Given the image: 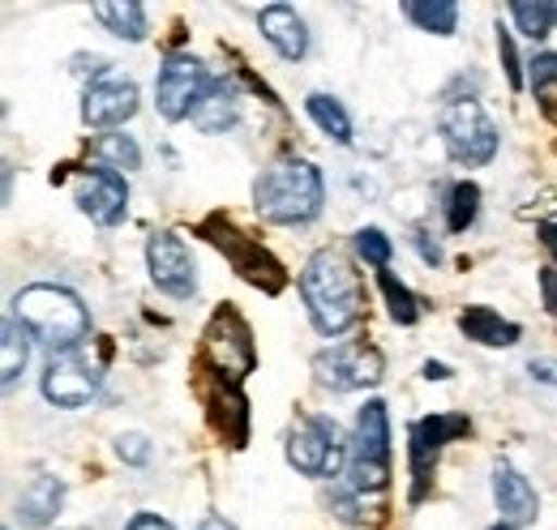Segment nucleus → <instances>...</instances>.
Masks as SVG:
<instances>
[{"label": "nucleus", "instance_id": "obj_26", "mask_svg": "<svg viewBox=\"0 0 557 530\" xmlns=\"http://www.w3.org/2000/svg\"><path fill=\"white\" fill-rule=\"evenodd\" d=\"M305 112L313 116L318 129L331 132L339 146H351V116L344 112L339 99H331V94H309V99H305Z\"/></svg>", "mask_w": 557, "mask_h": 530}, {"label": "nucleus", "instance_id": "obj_29", "mask_svg": "<svg viewBox=\"0 0 557 530\" xmlns=\"http://www.w3.org/2000/svg\"><path fill=\"white\" fill-rule=\"evenodd\" d=\"M510 17H515V26H519L528 39H545L557 26V4L554 0H541V4L515 0V4H510Z\"/></svg>", "mask_w": 557, "mask_h": 530}, {"label": "nucleus", "instance_id": "obj_15", "mask_svg": "<svg viewBox=\"0 0 557 530\" xmlns=\"http://www.w3.org/2000/svg\"><path fill=\"white\" fill-rule=\"evenodd\" d=\"M138 112V86L121 77H99L82 94V121L90 129H116Z\"/></svg>", "mask_w": 557, "mask_h": 530}, {"label": "nucleus", "instance_id": "obj_42", "mask_svg": "<svg viewBox=\"0 0 557 530\" xmlns=\"http://www.w3.org/2000/svg\"><path fill=\"white\" fill-rule=\"evenodd\" d=\"M493 530H519V527H510V522H502V527H493Z\"/></svg>", "mask_w": 557, "mask_h": 530}, {"label": "nucleus", "instance_id": "obj_20", "mask_svg": "<svg viewBox=\"0 0 557 530\" xmlns=\"http://www.w3.org/2000/svg\"><path fill=\"white\" fill-rule=\"evenodd\" d=\"M240 116V90L227 77H214L210 94L202 99V108L194 112V125L202 132H227Z\"/></svg>", "mask_w": 557, "mask_h": 530}, {"label": "nucleus", "instance_id": "obj_31", "mask_svg": "<svg viewBox=\"0 0 557 530\" xmlns=\"http://www.w3.org/2000/svg\"><path fill=\"white\" fill-rule=\"evenodd\" d=\"M356 253L364 257V265H373L377 274L391 265V257H395V244H391V236L386 231H377V227H360L356 231Z\"/></svg>", "mask_w": 557, "mask_h": 530}, {"label": "nucleus", "instance_id": "obj_32", "mask_svg": "<svg viewBox=\"0 0 557 530\" xmlns=\"http://www.w3.org/2000/svg\"><path fill=\"white\" fill-rule=\"evenodd\" d=\"M356 496H360L356 488H348V492H344V488H331V496H326V505L335 509V518H344V522H351V527H360V522H364V514H356V509H360V505H356Z\"/></svg>", "mask_w": 557, "mask_h": 530}, {"label": "nucleus", "instance_id": "obj_33", "mask_svg": "<svg viewBox=\"0 0 557 530\" xmlns=\"http://www.w3.org/2000/svg\"><path fill=\"white\" fill-rule=\"evenodd\" d=\"M116 454H121V463L141 466L146 458H150V441H146L141 432H129V437H116Z\"/></svg>", "mask_w": 557, "mask_h": 530}, {"label": "nucleus", "instance_id": "obj_4", "mask_svg": "<svg viewBox=\"0 0 557 530\" xmlns=\"http://www.w3.org/2000/svg\"><path fill=\"white\" fill-rule=\"evenodd\" d=\"M348 488L360 496L391 488V415L382 398H369L356 411V432L348 441Z\"/></svg>", "mask_w": 557, "mask_h": 530}, {"label": "nucleus", "instance_id": "obj_34", "mask_svg": "<svg viewBox=\"0 0 557 530\" xmlns=\"http://www.w3.org/2000/svg\"><path fill=\"white\" fill-rule=\"evenodd\" d=\"M497 52H502V65H506V77H510V90L523 86V73H519V56H515V43H510V30L497 26Z\"/></svg>", "mask_w": 557, "mask_h": 530}, {"label": "nucleus", "instance_id": "obj_21", "mask_svg": "<svg viewBox=\"0 0 557 530\" xmlns=\"http://www.w3.org/2000/svg\"><path fill=\"white\" fill-rule=\"evenodd\" d=\"M459 330L468 333L472 342H481V346H515L519 333H523L515 321H502V313H493L485 304L463 308V313H459Z\"/></svg>", "mask_w": 557, "mask_h": 530}, {"label": "nucleus", "instance_id": "obj_14", "mask_svg": "<svg viewBox=\"0 0 557 530\" xmlns=\"http://www.w3.org/2000/svg\"><path fill=\"white\" fill-rule=\"evenodd\" d=\"M146 269H150V282L172 300H189L198 291V265L172 231H154L146 240Z\"/></svg>", "mask_w": 557, "mask_h": 530}, {"label": "nucleus", "instance_id": "obj_24", "mask_svg": "<svg viewBox=\"0 0 557 530\" xmlns=\"http://www.w3.org/2000/svg\"><path fill=\"white\" fill-rule=\"evenodd\" d=\"M30 333L17 326V317L9 313L4 317V330H0V381L13 386L22 373H26V359H30Z\"/></svg>", "mask_w": 557, "mask_h": 530}, {"label": "nucleus", "instance_id": "obj_23", "mask_svg": "<svg viewBox=\"0 0 557 530\" xmlns=\"http://www.w3.org/2000/svg\"><path fill=\"white\" fill-rule=\"evenodd\" d=\"M90 154L99 159V167H112V172H138L141 167V150L129 132H103L90 141Z\"/></svg>", "mask_w": 557, "mask_h": 530}, {"label": "nucleus", "instance_id": "obj_19", "mask_svg": "<svg viewBox=\"0 0 557 530\" xmlns=\"http://www.w3.org/2000/svg\"><path fill=\"white\" fill-rule=\"evenodd\" d=\"M207 402H210V424H214V432H219L223 441H232V445H245V441H249V406H245V398H240V386L219 381L207 394Z\"/></svg>", "mask_w": 557, "mask_h": 530}, {"label": "nucleus", "instance_id": "obj_39", "mask_svg": "<svg viewBox=\"0 0 557 530\" xmlns=\"http://www.w3.org/2000/svg\"><path fill=\"white\" fill-rule=\"evenodd\" d=\"M424 377H429V381H450V368H446V364H433V359H429V364H424Z\"/></svg>", "mask_w": 557, "mask_h": 530}, {"label": "nucleus", "instance_id": "obj_11", "mask_svg": "<svg viewBox=\"0 0 557 530\" xmlns=\"http://www.w3.org/2000/svg\"><path fill=\"white\" fill-rule=\"evenodd\" d=\"M472 432V419L468 415H429V419H417L408 428V466H412V505L424 501V488H429V475L437 466V454L468 437Z\"/></svg>", "mask_w": 557, "mask_h": 530}, {"label": "nucleus", "instance_id": "obj_6", "mask_svg": "<svg viewBox=\"0 0 557 530\" xmlns=\"http://www.w3.org/2000/svg\"><path fill=\"white\" fill-rule=\"evenodd\" d=\"M198 231L232 262V269H236L249 287H258V291H267V295H278V291L287 287V269H283L253 236H245L240 227H232L223 214H210Z\"/></svg>", "mask_w": 557, "mask_h": 530}, {"label": "nucleus", "instance_id": "obj_25", "mask_svg": "<svg viewBox=\"0 0 557 530\" xmlns=\"http://www.w3.org/2000/svg\"><path fill=\"white\" fill-rule=\"evenodd\" d=\"M404 13L417 30H429V35H455V26H459V4L455 0H424V4L412 0V4H404Z\"/></svg>", "mask_w": 557, "mask_h": 530}, {"label": "nucleus", "instance_id": "obj_12", "mask_svg": "<svg viewBox=\"0 0 557 530\" xmlns=\"http://www.w3.org/2000/svg\"><path fill=\"white\" fill-rule=\"evenodd\" d=\"M99 386H103V368L82 346L65 351V355H52L48 368H44V398L52 406H65V411L86 406L90 398L99 394Z\"/></svg>", "mask_w": 557, "mask_h": 530}, {"label": "nucleus", "instance_id": "obj_28", "mask_svg": "<svg viewBox=\"0 0 557 530\" xmlns=\"http://www.w3.org/2000/svg\"><path fill=\"white\" fill-rule=\"evenodd\" d=\"M476 214H481V189L472 180H459L450 189V198H446V227L450 231H468L476 223Z\"/></svg>", "mask_w": 557, "mask_h": 530}, {"label": "nucleus", "instance_id": "obj_3", "mask_svg": "<svg viewBox=\"0 0 557 530\" xmlns=\"http://www.w3.org/2000/svg\"><path fill=\"white\" fill-rule=\"evenodd\" d=\"M13 317L17 326L30 333L35 342H44L52 355H65L77 351L90 333V313L86 304L57 287V282H35V287H22L17 300H13Z\"/></svg>", "mask_w": 557, "mask_h": 530}, {"label": "nucleus", "instance_id": "obj_9", "mask_svg": "<svg viewBox=\"0 0 557 530\" xmlns=\"http://www.w3.org/2000/svg\"><path fill=\"white\" fill-rule=\"evenodd\" d=\"M442 141L455 163L463 167H485L497 154V125L476 99H455L442 112Z\"/></svg>", "mask_w": 557, "mask_h": 530}, {"label": "nucleus", "instance_id": "obj_10", "mask_svg": "<svg viewBox=\"0 0 557 530\" xmlns=\"http://www.w3.org/2000/svg\"><path fill=\"white\" fill-rule=\"evenodd\" d=\"M313 377L318 386L335 390V394H351V390H369L386 377V359L377 346L369 342H339L313 355Z\"/></svg>", "mask_w": 557, "mask_h": 530}, {"label": "nucleus", "instance_id": "obj_41", "mask_svg": "<svg viewBox=\"0 0 557 530\" xmlns=\"http://www.w3.org/2000/svg\"><path fill=\"white\" fill-rule=\"evenodd\" d=\"M198 530H236V527H232L227 518H214V514H210V518H202V527Z\"/></svg>", "mask_w": 557, "mask_h": 530}, {"label": "nucleus", "instance_id": "obj_7", "mask_svg": "<svg viewBox=\"0 0 557 530\" xmlns=\"http://www.w3.org/2000/svg\"><path fill=\"white\" fill-rule=\"evenodd\" d=\"M287 463L296 466L300 475H313V479H326V475H339L348 463V441L339 432L335 419L326 415H300L287 432V445H283Z\"/></svg>", "mask_w": 557, "mask_h": 530}, {"label": "nucleus", "instance_id": "obj_8", "mask_svg": "<svg viewBox=\"0 0 557 530\" xmlns=\"http://www.w3.org/2000/svg\"><path fill=\"white\" fill-rule=\"evenodd\" d=\"M210 86H214L210 68L202 65L198 56L176 52V56H168V61L159 65V77H154V108H159V116L172 121V125H176V121H189V116L202 108Z\"/></svg>", "mask_w": 557, "mask_h": 530}, {"label": "nucleus", "instance_id": "obj_17", "mask_svg": "<svg viewBox=\"0 0 557 530\" xmlns=\"http://www.w3.org/2000/svg\"><path fill=\"white\" fill-rule=\"evenodd\" d=\"M61 505H65V483L57 475H35L17 492V522L30 530L52 527L57 514H61Z\"/></svg>", "mask_w": 557, "mask_h": 530}, {"label": "nucleus", "instance_id": "obj_36", "mask_svg": "<svg viewBox=\"0 0 557 530\" xmlns=\"http://www.w3.org/2000/svg\"><path fill=\"white\" fill-rule=\"evenodd\" d=\"M541 287H545V304L554 308V317H557V269H545V274H541Z\"/></svg>", "mask_w": 557, "mask_h": 530}, {"label": "nucleus", "instance_id": "obj_18", "mask_svg": "<svg viewBox=\"0 0 557 530\" xmlns=\"http://www.w3.org/2000/svg\"><path fill=\"white\" fill-rule=\"evenodd\" d=\"M258 26H262L267 43L275 48L283 61H300V56L309 52V30H305V22H300L296 9H287V4H267V9L258 13Z\"/></svg>", "mask_w": 557, "mask_h": 530}, {"label": "nucleus", "instance_id": "obj_2", "mask_svg": "<svg viewBox=\"0 0 557 530\" xmlns=\"http://www.w3.org/2000/svg\"><path fill=\"white\" fill-rule=\"evenodd\" d=\"M322 201H326L322 172L309 159H296V154L275 159L258 176V185H253V210H258V218L278 223V227L313 223L322 214Z\"/></svg>", "mask_w": 557, "mask_h": 530}, {"label": "nucleus", "instance_id": "obj_16", "mask_svg": "<svg viewBox=\"0 0 557 530\" xmlns=\"http://www.w3.org/2000/svg\"><path fill=\"white\" fill-rule=\"evenodd\" d=\"M493 501H497L502 522H510V527L536 522V514H541V496H536V488L528 483V475H519L510 463L493 466Z\"/></svg>", "mask_w": 557, "mask_h": 530}, {"label": "nucleus", "instance_id": "obj_35", "mask_svg": "<svg viewBox=\"0 0 557 530\" xmlns=\"http://www.w3.org/2000/svg\"><path fill=\"white\" fill-rule=\"evenodd\" d=\"M125 530H172V522H168V518H159V514H138Z\"/></svg>", "mask_w": 557, "mask_h": 530}, {"label": "nucleus", "instance_id": "obj_5", "mask_svg": "<svg viewBox=\"0 0 557 530\" xmlns=\"http://www.w3.org/2000/svg\"><path fill=\"white\" fill-rule=\"evenodd\" d=\"M202 355H207L210 373L227 386H240L253 364H258V346H253V330L245 326V317L227 304L214 308V317L202 330Z\"/></svg>", "mask_w": 557, "mask_h": 530}, {"label": "nucleus", "instance_id": "obj_37", "mask_svg": "<svg viewBox=\"0 0 557 530\" xmlns=\"http://www.w3.org/2000/svg\"><path fill=\"white\" fill-rule=\"evenodd\" d=\"M532 377H541V381L557 386V364L554 359H532Z\"/></svg>", "mask_w": 557, "mask_h": 530}, {"label": "nucleus", "instance_id": "obj_38", "mask_svg": "<svg viewBox=\"0 0 557 530\" xmlns=\"http://www.w3.org/2000/svg\"><path fill=\"white\" fill-rule=\"evenodd\" d=\"M536 236H541V244L554 253V262H557V223H541V227H536Z\"/></svg>", "mask_w": 557, "mask_h": 530}, {"label": "nucleus", "instance_id": "obj_30", "mask_svg": "<svg viewBox=\"0 0 557 530\" xmlns=\"http://www.w3.org/2000/svg\"><path fill=\"white\" fill-rule=\"evenodd\" d=\"M377 287H382V295H386V304H391V317L399 321V326H417L420 321V304H417V295L391 274V269H382L377 274Z\"/></svg>", "mask_w": 557, "mask_h": 530}, {"label": "nucleus", "instance_id": "obj_1", "mask_svg": "<svg viewBox=\"0 0 557 530\" xmlns=\"http://www.w3.org/2000/svg\"><path fill=\"white\" fill-rule=\"evenodd\" d=\"M300 295H305V308H309V321L313 330L326 333V338H339L348 333L360 317H364V287H360V274L351 269V262L335 249H322L313 253L305 274H300Z\"/></svg>", "mask_w": 557, "mask_h": 530}, {"label": "nucleus", "instance_id": "obj_22", "mask_svg": "<svg viewBox=\"0 0 557 530\" xmlns=\"http://www.w3.org/2000/svg\"><path fill=\"white\" fill-rule=\"evenodd\" d=\"M95 17L103 22V30H112L116 39H129V43H141L146 39V4L138 0H103L95 4Z\"/></svg>", "mask_w": 557, "mask_h": 530}, {"label": "nucleus", "instance_id": "obj_27", "mask_svg": "<svg viewBox=\"0 0 557 530\" xmlns=\"http://www.w3.org/2000/svg\"><path fill=\"white\" fill-rule=\"evenodd\" d=\"M528 81H532V94H536L541 112L549 121H557V52H541L528 68Z\"/></svg>", "mask_w": 557, "mask_h": 530}, {"label": "nucleus", "instance_id": "obj_13", "mask_svg": "<svg viewBox=\"0 0 557 530\" xmlns=\"http://www.w3.org/2000/svg\"><path fill=\"white\" fill-rule=\"evenodd\" d=\"M73 201L77 210L99 223V227H116L125 214H129V189H125V176L112 172V167H82L77 180H73Z\"/></svg>", "mask_w": 557, "mask_h": 530}, {"label": "nucleus", "instance_id": "obj_40", "mask_svg": "<svg viewBox=\"0 0 557 530\" xmlns=\"http://www.w3.org/2000/svg\"><path fill=\"white\" fill-rule=\"evenodd\" d=\"M417 244H420V253H424V262H442V249H437V244H429V240H424V236H417Z\"/></svg>", "mask_w": 557, "mask_h": 530}]
</instances>
